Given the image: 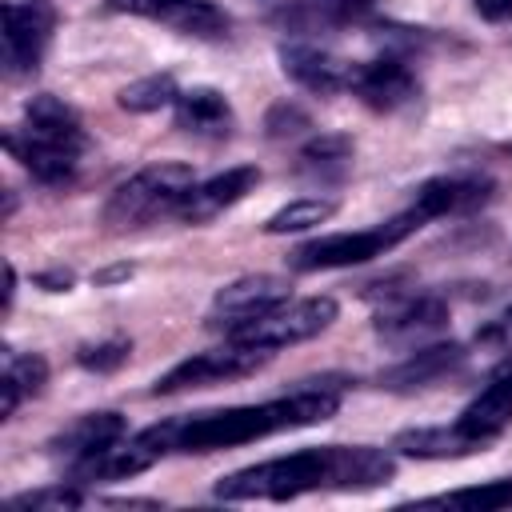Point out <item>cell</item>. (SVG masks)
<instances>
[{"label":"cell","instance_id":"5b68a950","mask_svg":"<svg viewBox=\"0 0 512 512\" xmlns=\"http://www.w3.org/2000/svg\"><path fill=\"white\" fill-rule=\"evenodd\" d=\"M172 452V424L164 420V424H152V428H144V432H124L120 440H112V444H104V448H96V452H88V456H80V460H72L68 464V480H76V484H92V480H128V476H136V472H148L160 456H168Z\"/></svg>","mask_w":512,"mask_h":512},{"label":"cell","instance_id":"d4e9b609","mask_svg":"<svg viewBox=\"0 0 512 512\" xmlns=\"http://www.w3.org/2000/svg\"><path fill=\"white\" fill-rule=\"evenodd\" d=\"M348 160H352V136L344 132H320L300 148L304 172H340Z\"/></svg>","mask_w":512,"mask_h":512},{"label":"cell","instance_id":"d6a6232c","mask_svg":"<svg viewBox=\"0 0 512 512\" xmlns=\"http://www.w3.org/2000/svg\"><path fill=\"white\" fill-rule=\"evenodd\" d=\"M508 332H512V308H504V312L496 316V324H488L480 336H484V340H500V336H508Z\"/></svg>","mask_w":512,"mask_h":512},{"label":"cell","instance_id":"ba28073f","mask_svg":"<svg viewBox=\"0 0 512 512\" xmlns=\"http://www.w3.org/2000/svg\"><path fill=\"white\" fill-rule=\"evenodd\" d=\"M284 300H292V280L288 276H276V272H248V276H236L232 284H224L216 296H212V324L220 328H236V324H248L272 308H280Z\"/></svg>","mask_w":512,"mask_h":512},{"label":"cell","instance_id":"44dd1931","mask_svg":"<svg viewBox=\"0 0 512 512\" xmlns=\"http://www.w3.org/2000/svg\"><path fill=\"white\" fill-rule=\"evenodd\" d=\"M176 128L192 132V136H228L232 128V108L224 100V92L216 88H188L176 100Z\"/></svg>","mask_w":512,"mask_h":512},{"label":"cell","instance_id":"7c38bea8","mask_svg":"<svg viewBox=\"0 0 512 512\" xmlns=\"http://www.w3.org/2000/svg\"><path fill=\"white\" fill-rule=\"evenodd\" d=\"M256 184H260V168H256V164L224 168V172H216V176L192 184L188 196L180 200L176 216H180L184 224H208V220H216L220 212H228L232 204H240Z\"/></svg>","mask_w":512,"mask_h":512},{"label":"cell","instance_id":"9a60e30c","mask_svg":"<svg viewBox=\"0 0 512 512\" xmlns=\"http://www.w3.org/2000/svg\"><path fill=\"white\" fill-rule=\"evenodd\" d=\"M280 68L288 80H296L308 92H344L352 84V64L332 56L328 48L316 44H284L280 48Z\"/></svg>","mask_w":512,"mask_h":512},{"label":"cell","instance_id":"ffe728a7","mask_svg":"<svg viewBox=\"0 0 512 512\" xmlns=\"http://www.w3.org/2000/svg\"><path fill=\"white\" fill-rule=\"evenodd\" d=\"M392 452L396 456H416V460H456V456L484 452V444L464 436L456 424L452 428H404V432H396Z\"/></svg>","mask_w":512,"mask_h":512},{"label":"cell","instance_id":"e575fe53","mask_svg":"<svg viewBox=\"0 0 512 512\" xmlns=\"http://www.w3.org/2000/svg\"><path fill=\"white\" fill-rule=\"evenodd\" d=\"M500 152H504V156L512 160V140H504V144H500Z\"/></svg>","mask_w":512,"mask_h":512},{"label":"cell","instance_id":"3957f363","mask_svg":"<svg viewBox=\"0 0 512 512\" xmlns=\"http://www.w3.org/2000/svg\"><path fill=\"white\" fill-rule=\"evenodd\" d=\"M192 168L180 164V160H160V164H148L140 168L136 176H128L124 184L112 188L108 204H104V224L112 232H128V228H144L152 224L156 216H176L180 200L188 196L192 188Z\"/></svg>","mask_w":512,"mask_h":512},{"label":"cell","instance_id":"d6986e66","mask_svg":"<svg viewBox=\"0 0 512 512\" xmlns=\"http://www.w3.org/2000/svg\"><path fill=\"white\" fill-rule=\"evenodd\" d=\"M24 128H32L36 136H44V140H56V144H68V148H76V152H84L88 148V132H84V124H80V116H76V108L72 104H64L60 96H52V92H40V96H32L28 104H24Z\"/></svg>","mask_w":512,"mask_h":512},{"label":"cell","instance_id":"9c48e42d","mask_svg":"<svg viewBox=\"0 0 512 512\" xmlns=\"http://www.w3.org/2000/svg\"><path fill=\"white\" fill-rule=\"evenodd\" d=\"M56 28V12L40 0L4 4V64L8 72H36Z\"/></svg>","mask_w":512,"mask_h":512},{"label":"cell","instance_id":"30bf717a","mask_svg":"<svg viewBox=\"0 0 512 512\" xmlns=\"http://www.w3.org/2000/svg\"><path fill=\"white\" fill-rule=\"evenodd\" d=\"M448 328V304L432 292L396 296L376 312V336L396 348H420Z\"/></svg>","mask_w":512,"mask_h":512},{"label":"cell","instance_id":"277c9868","mask_svg":"<svg viewBox=\"0 0 512 512\" xmlns=\"http://www.w3.org/2000/svg\"><path fill=\"white\" fill-rule=\"evenodd\" d=\"M428 220L408 208L384 224H372V228H360V232H328V236H316L300 248L288 252V268L292 272H324V268H352V264H368L384 252H392L400 240H408L412 232H420Z\"/></svg>","mask_w":512,"mask_h":512},{"label":"cell","instance_id":"ac0fdd59","mask_svg":"<svg viewBox=\"0 0 512 512\" xmlns=\"http://www.w3.org/2000/svg\"><path fill=\"white\" fill-rule=\"evenodd\" d=\"M124 432H128V420L120 412H88V416H76L68 428H60L48 440V448H52V456H64L72 464V460H80V456L120 440Z\"/></svg>","mask_w":512,"mask_h":512},{"label":"cell","instance_id":"cb8c5ba5","mask_svg":"<svg viewBox=\"0 0 512 512\" xmlns=\"http://www.w3.org/2000/svg\"><path fill=\"white\" fill-rule=\"evenodd\" d=\"M180 100V88H176V76L172 72H152V76H140L132 84H124L116 92V104L124 112H160L168 104Z\"/></svg>","mask_w":512,"mask_h":512},{"label":"cell","instance_id":"8fae6325","mask_svg":"<svg viewBox=\"0 0 512 512\" xmlns=\"http://www.w3.org/2000/svg\"><path fill=\"white\" fill-rule=\"evenodd\" d=\"M348 92H356L376 112H400L420 96V84L400 56H376V60L352 64Z\"/></svg>","mask_w":512,"mask_h":512},{"label":"cell","instance_id":"e0dca14e","mask_svg":"<svg viewBox=\"0 0 512 512\" xmlns=\"http://www.w3.org/2000/svg\"><path fill=\"white\" fill-rule=\"evenodd\" d=\"M488 196H492V180H484V176H432L416 188L412 208L424 220H436L448 212H472Z\"/></svg>","mask_w":512,"mask_h":512},{"label":"cell","instance_id":"8992f818","mask_svg":"<svg viewBox=\"0 0 512 512\" xmlns=\"http://www.w3.org/2000/svg\"><path fill=\"white\" fill-rule=\"evenodd\" d=\"M340 304L332 296H304V300H284L280 308L236 324L228 332V340H244V344H260V348H288V344H304L312 336H320L332 320H336Z\"/></svg>","mask_w":512,"mask_h":512},{"label":"cell","instance_id":"2e32d148","mask_svg":"<svg viewBox=\"0 0 512 512\" xmlns=\"http://www.w3.org/2000/svg\"><path fill=\"white\" fill-rule=\"evenodd\" d=\"M512 424V368L500 372L488 388H480V396L468 400V408L456 416V428L464 436H472L476 444H492L504 428Z\"/></svg>","mask_w":512,"mask_h":512},{"label":"cell","instance_id":"d590c367","mask_svg":"<svg viewBox=\"0 0 512 512\" xmlns=\"http://www.w3.org/2000/svg\"><path fill=\"white\" fill-rule=\"evenodd\" d=\"M508 488H512V476H508Z\"/></svg>","mask_w":512,"mask_h":512},{"label":"cell","instance_id":"484cf974","mask_svg":"<svg viewBox=\"0 0 512 512\" xmlns=\"http://www.w3.org/2000/svg\"><path fill=\"white\" fill-rule=\"evenodd\" d=\"M80 504H84V492L76 480H56V484H44V488H32L8 500V508H32V512H64Z\"/></svg>","mask_w":512,"mask_h":512},{"label":"cell","instance_id":"f546056e","mask_svg":"<svg viewBox=\"0 0 512 512\" xmlns=\"http://www.w3.org/2000/svg\"><path fill=\"white\" fill-rule=\"evenodd\" d=\"M472 4H476V12H480L484 20H492V24L512 20V0H472Z\"/></svg>","mask_w":512,"mask_h":512},{"label":"cell","instance_id":"7a4b0ae2","mask_svg":"<svg viewBox=\"0 0 512 512\" xmlns=\"http://www.w3.org/2000/svg\"><path fill=\"white\" fill-rule=\"evenodd\" d=\"M340 412V384L328 380H304L288 396L260 400V404H236L216 412H196L168 420L172 424V452H220L236 444H252L276 432L312 428Z\"/></svg>","mask_w":512,"mask_h":512},{"label":"cell","instance_id":"7402d4cb","mask_svg":"<svg viewBox=\"0 0 512 512\" xmlns=\"http://www.w3.org/2000/svg\"><path fill=\"white\" fill-rule=\"evenodd\" d=\"M44 384H48V360L36 356V352H12L8 348L4 352V372H0V396H4L0 412H4V420L20 408L24 396H36Z\"/></svg>","mask_w":512,"mask_h":512},{"label":"cell","instance_id":"836d02e7","mask_svg":"<svg viewBox=\"0 0 512 512\" xmlns=\"http://www.w3.org/2000/svg\"><path fill=\"white\" fill-rule=\"evenodd\" d=\"M12 296H16V268L4 264V312L12 308Z\"/></svg>","mask_w":512,"mask_h":512},{"label":"cell","instance_id":"5bb4252c","mask_svg":"<svg viewBox=\"0 0 512 512\" xmlns=\"http://www.w3.org/2000/svg\"><path fill=\"white\" fill-rule=\"evenodd\" d=\"M464 344L456 340H436V344H420L412 356H404L400 364L384 368L380 372V388L388 392H416V388H428L444 376H452L460 364H464Z\"/></svg>","mask_w":512,"mask_h":512},{"label":"cell","instance_id":"f1b7e54d","mask_svg":"<svg viewBox=\"0 0 512 512\" xmlns=\"http://www.w3.org/2000/svg\"><path fill=\"white\" fill-rule=\"evenodd\" d=\"M312 4V12L320 16V20H356V16H364V12H372V4L376 0H308Z\"/></svg>","mask_w":512,"mask_h":512},{"label":"cell","instance_id":"1f68e13d","mask_svg":"<svg viewBox=\"0 0 512 512\" xmlns=\"http://www.w3.org/2000/svg\"><path fill=\"white\" fill-rule=\"evenodd\" d=\"M132 276V264H112V268H100L92 280L104 288V284H116V280H128Z\"/></svg>","mask_w":512,"mask_h":512},{"label":"cell","instance_id":"603a6c76","mask_svg":"<svg viewBox=\"0 0 512 512\" xmlns=\"http://www.w3.org/2000/svg\"><path fill=\"white\" fill-rule=\"evenodd\" d=\"M336 200L332 196H300V200H288L284 208H276L268 220H264V232L268 236H288V232H308L324 220L336 216Z\"/></svg>","mask_w":512,"mask_h":512},{"label":"cell","instance_id":"83f0119b","mask_svg":"<svg viewBox=\"0 0 512 512\" xmlns=\"http://www.w3.org/2000/svg\"><path fill=\"white\" fill-rule=\"evenodd\" d=\"M264 128H268V136H296V132L308 128V112H304L296 100H280V104H272V112L264 116Z\"/></svg>","mask_w":512,"mask_h":512},{"label":"cell","instance_id":"52a82bcc","mask_svg":"<svg viewBox=\"0 0 512 512\" xmlns=\"http://www.w3.org/2000/svg\"><path fill=\"white\" fill-rule=\"evenodd\" d=\"M268 356H272V348L228 340L220 348H208V352H196V356L172 364L152 384V392L156 396H172V392H184V388H208V384H224V380H244V376L260 372L268 364Z\"/></svg>","mask_w":512,"mask_h":512},{"label":"cell","instance_id":"4fadbf2b","mask_svg":"<svg viewBox=\"0 0 512 512\" xmlns=\"http://www.w3.org/2000/svg\"><path fill=\"white\" fill-rule=\"evenodd\" d=\"M4 148L12 160H20V168H28L40 184H68L76 176V164H80V152L68 148V144H56V140H44L36 136L32 128H8L4 132Z\"/></svg>","mask_w":512,"mask_h":512},{"label":"cell","instance_id":"4dcf8cb0","mask_svg":"<svg viewBox=\"0 0 512 512\" xmlns=\"http://www.w3.org/2000/svg\"><path fill=\"white\" fill-rule=\"evenodd\" d=\"M36 284L48 288V292H68V288H72V272H60V268H56V272H40Z\"/></svg>","mask_w":512,"mask_h":512},{"label":"cell","instance_id":"6da1fadb","mask_svg":"<svg viewBox=\"0 0 512 512\" xmlns=\"http://www.w3.org/2000/svg\"><path fill=\"white\" fill-rule=\"evenodd\" d=\"M396 472V452L368 444H324L272 456L248 468H236L216 480L220 500H296L304 492H364L388 484Z\"/></svg>","mask_w":512,"mask_h":512},{"label":"cell","instance_id":"4316f807","mask_svg":"<svg viewBox=\"0 0 512 512\" xmlns=\"http://www.w3.org/2000/svg\"><path fill=\"white\" fill-rule=\"evenodd\" d=\"M128 356H132V344L124 336H108V340H96V344H80L76 348V364L88 368V372H116Z\"/></svg>","mask_w":512,"mask_h":512}]
</instances>
